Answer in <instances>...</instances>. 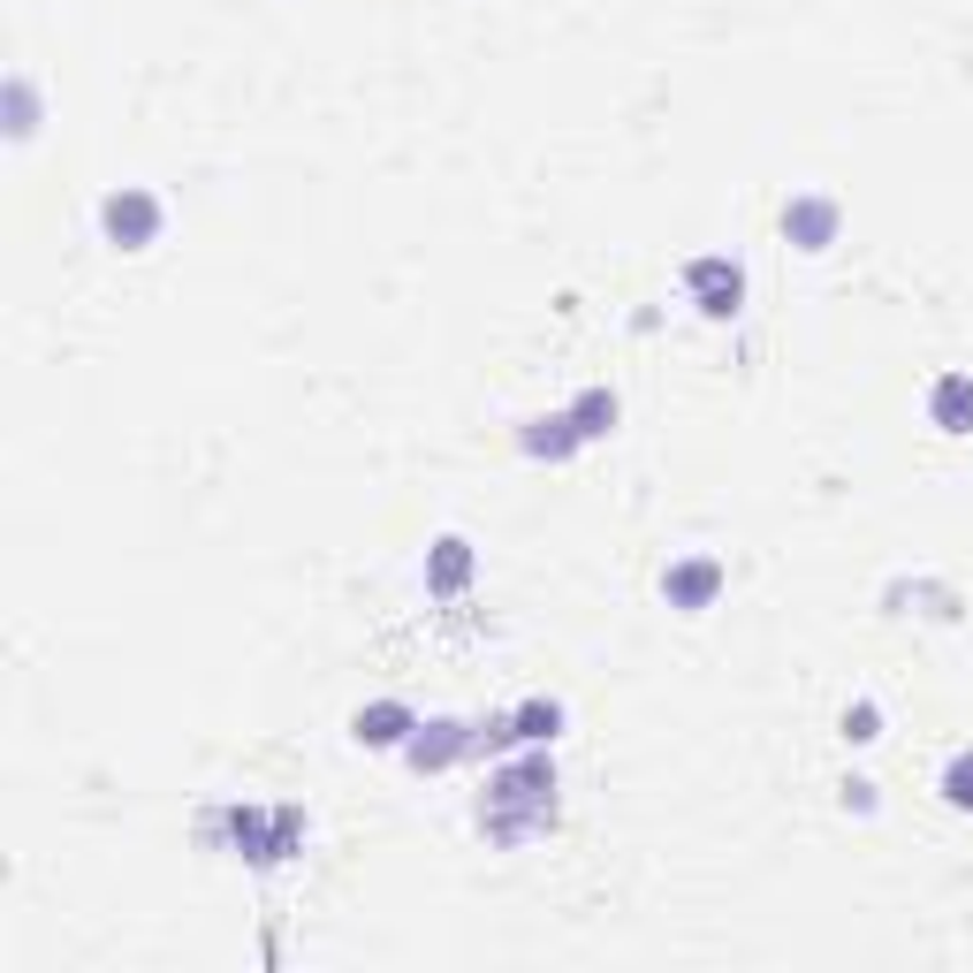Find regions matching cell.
Wrapping results in <instances>:
<instances>
[{
	"label": "cell",
	"mask_w": 973,
	"mask_h": 973,
	"mask_svg": "<svg viewBox=\"0 0 973 973\" xmlns=\"http://www.w3.org/2000/svg\"><path fill=\"white\" fill-rule=\"evenodd\" d=\"M107 228H115V236H122V228H130V236H145V228H153V205H145V198H130V205H122V198H115V205H107Z\"/></svg>",
	"instance_id": "1"
}]
</instances>
